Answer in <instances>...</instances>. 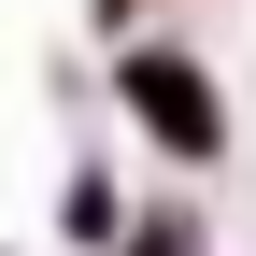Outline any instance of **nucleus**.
Segmentation results:
<instances>
[{"mask_svg":"<svg viewBox=\"0 0 256 256\" xmlns=\"http://www.w3.org/2000/svg\"><path fill=\"white\" fill-rule=\"evenodd\" d=\"M142 256H185V228H156V242H142Z\"/></svg>","mask_w":256,"mask_h":256,"instance_id":"obj_2","label":"nucleus"},{"mask_svg":"<svg viewBox=\"0 0 256 256\" xmlns=\"http://www.w3.org/2000/svg\"><path fill=\"white\" fill-rule=\"evenodd\" d=\"M128 114H142L171 156H214V142H228V114H214L200 57H128Z\"/></svg>","mask_w":256,"mask_h":256,"instance_id":"obj_1","label":"nucleus"}]
</instances>
